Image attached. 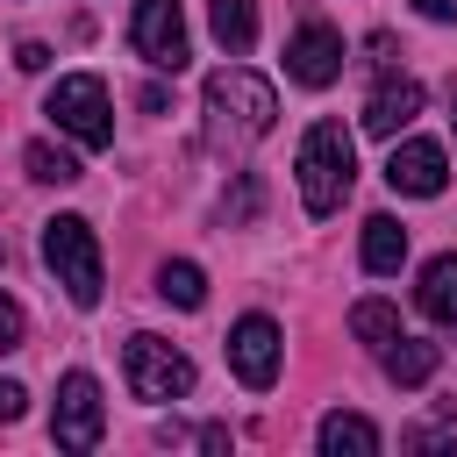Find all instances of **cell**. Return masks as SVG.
I'll list each match as a JSON object with an SVG mask.
<instances>
[{
    "instance_id": "cell-1",
    "label": "cell",
    "mask_w": 457,
    "mask_h": 457,
    "mask_svg": "<svg viewBox=\"0 0 457 457\" xmlns=\"http://www.w3.org/2000/svg\"><path fill=\"white\" fill-rule=\"evenodd\" d=\"M271 121H278V93L257 71L221 64L207 79V129H214V143H257V136H271Z\"/></svg>"
},
{
    "instance_id": "cell-2",
    "label": "cell",
    "mask_w": 457,
    "mask_h": 457,
    "mask_svg": "<svg viewBox=\"0 0 457 457\" xmlns=\"http://www.w3.org/2000/svg\"><path fill=\"white\" fill-rule=\"evenodd\" d=\"M350 179H357V150H350L343 121H314L300 136V207L307 214H336L350 200Z\"/></svg>"
},
{
    "instance_id": "cell-3",
    "label": "cell",
    "mask_w": 457,
    "mask_h": 457,
    "mask_svg": "<svg viewBox=\"0 0 457 457\" xmlns=\"http://www.w3.org/2000/svg\"><path fill=\"white\" fill-rule=\"evenodd\" d=\"M43 264H50V278L71 293V307H100V236H93V221L86 214H57V221H43Z\"/></svg>"
},
{
    "instance_id": "cell-4",
    "label": "cell",
    "mask_w": 457,
    "mask_h": 457,
    "mask_svg": "<svg viewBox=\"0 0 457 457\" xmlns=\"http://www.w3.org/2000/svg\"><path fill=\"white\" fill-rule=\"evenodd\" d=\"M43 114H50L79 150H107V143H114V107H107V79H100V71L57 79L50 100H43Z\"/></svg>"
},
{
    "instance_id": "cell-5",
    "label": "cell",
    "mask_w": 457,
    "mask_h": 457,
    "mask_svg": "<svg viewBox=\"0 0 457 457\" xmlns=\"http://www.w3.org/2000/svg\"><path fill=\"white\" fill-rule=\"evenodd\" d=\"M121 364H129V393L136 400H186L193 393V357L171 350L164 336H129Z\"/></svg>"
},
{
    "instance_id": "cell-6",
    "label": "cell",
    "mask_w": 457,
    "mask_h": 457,
    "mask_svg": "<svg viewBox=\"0 0 457 457\" xmlns=\"http://www.w3.org/2000/svg\"><path fill=\"white\" fill-rule=\"evenodd\" d=\"M100 428H107L100 378H93V371H64V378H57V407H50V436H57V450H93Z\"/></svg>"
},
{
    "instance_id": "cell-7",
    "label": "cell",
    "mask_w": 457,
    "mask_h": 457,
    "mask_svg": "<svg viewBox=\"0 0 457 457\" xmlns=\"http://www.w3.org/2000/svg\"><path fill=\"white\" fill-rule=\"evenodd\" d=\"M129 43H136V57L157 64V71H186V57H193L179 0H136V14H129Z\"/></svg>"
},
{
    "instance_id": "cell-8",
    "label": "cell",
    "mask_w": 457,
    "mask_h": 457,
    "mask_svg": "<svg viewBox=\"0 0 457 457\" xmlns=\"http://www.w3.org/2000/svg\"><path fill=\"white\" fill-rule=\"evenodd\" d=\"M286 79L293 86H336L343 79V36L328 29V21H300L293 29V43H286Z\"/></svg>"
},
{
    "instance_id": "cell-9",
    "label": "cell",
    "mask_w": 457,
    "mask_h": 457,
    "mask_svg": "<svg viewBox=\"0 0 457 457\" xmlns=\"http://www.w3.org/2000/svg\"><path fill=\"white\" fill-rule=\"evenodd\" d=\"M228 364H236V378H243L250 393H264V386L278 378V321H271V314H243V321L228 328Z\"/></svg>"
},
{
    "instance_id": "cell-10",
    "label": "cell",
    "mask_w": 457,
    "mask_h": 457,
    "mask_svg": "<svg viewBox=\"0 0 457 457\" xmlns=\"http://www.w3.org/2000/svg\"><path fill=\"white\" fill-rule=\"evenodd\" d=\"M386 186L407 193V200H436V193L450 186V157H443L436 143L407 136V143H393V157H386Z\"/></svg>"
},
{
    "instance_id": "cell-11",
    "label": "cell",
    "mask_w": 457,
    "mask_h": 457,
    "mask_svg": "<svg viewBox=\"0 0 457 457\" xmlns=\"http://www.w3.org/2000/svg\"><path fill=\"white\" fill-rule=\"evenodd\" d=\"M414 114H421V79H407V71H386L371 86V100H364V129L371 136H400Z\"/></svg>"
},
{
    "instance_id": "cell-12",
    "label": "cell",
    "mask_w": 457,
    "mask_h": 457,
    "mask_svg": "<svg viewBox=\"0 0 457 457\" xmlns=\"http://www.w3.org/2000/svg\"><path fill=\"white\" fill-rule=\"evenodd\" d=\"M378 364H386V378H393V386H428V378H436V364H443V350H436V343H421V336H393V343L378 350Z\"/></svg>"
},
{
    "instance_id": "cell-13",
    "label": "cell",
    "mask_w": 457,
    "mask_h": 457,
    "mask_svg": "<svg viewBox=\"0 0 457 457\" xmlns=\"http://www.w3.org/2000/svg\"><path fill=\"white\" fill-rule=\"evenodd\" d=\"M207 29L228 57H243L257 43V0H207Z\"/></svg>"
},
{
    "instance_id": "cell-14",
    "label": "cell",
    "mask_w": 457,
    "mask_h": 457,
    "mask_svg": "<svg viewBox=\"0 0 457 457\" xmlns=\"http://www.w3.org/2000/svg\"><path fill=\"white\" fill-rule=\"evenodd\" d=\"M414 307H421L428 321H457V257H428V264H421Z\"/></svg>"
},
{
    "instance_id": "cell-15",
    "label": "cell",
    "mask_w": 457,
    "mask_h": 457,
    "mask_svg": "<svg viewBox=\"0 0 457 457\" xmlns=\"http://www.w3.org/2000/svg\"><path fill=\"white\" fill-rule=\"evenodd\" d=\"M371 450H378V428H371L364 414H343V407H336V414L321 421V457H371Z\"/></svg>"
},
{
    "instance_id": "cell-16",
    "label": "cell",
    "mask_w": 457,
    "mask_h": 457,
    "mask_svg": "<svg viewBox=\"0 0 457 457\" xmlns=\"http://www.w3.org/2000/svg\"><path fill=\"white\" fill-rule=\"evenodd\" d=\"M407 264V228L393 214H371L364 221V271H400Z\"/></svg>"
},
{
    "instance_id": "cell-17",
    "label": "cell",
    "mask_w": 457,
    "mask_h": 457,
    "mask_svg": "<svg viewBox=\"0 0 457 457\" xmlns=\"http://www.w3.org/2000/svg\"><path fill=\"white\" fill-rule=\"evenodd\" d=\"M157 293H164L171 307H186V314H193V307L207 300V271H200V264H186V257H171V264H157Z\"/></svg>"
},
{
    "instance_id": "cell-18",
    "label": "cell",
    "mask_w": 457,
    "mask_h": 457,
    "mask_svg": "<svg viewBox=\"0 0 457 457\" xmlns=\"http://www.w3.org/2000/svg\"><path fill=\"white\" fill-rule=\"evenodd\" d=\"M350 336L371 343V350H386V343L400 336V307H386V300H357V307H350Z\"/></svg>"
},
{
    "instance_id": "cell-19",
    "label": "cell",
    "mask_w": 457,
    "mask_h": 457,
    "mask_svg": "<svg viewBox=\"0 0 457 457\" xmlns=\"http://www.w3.org/2000/svg\"><path fill=\"white\" fill-rule=\"evenodd\" d=\"M21 164H29V179H36V186H71V179H79V157H71V150H57V143H29V150H21Z\"/></svg>"
},
{
    "instance_id": "cell-20",
    "label": "cell",
    "mask_w": 457,
    "mask_h": 457,
    "mask_svg": "<svg viewBox=\"0 0 457 457\" xmlns=\"http://www.w3.org/2000/svg\"><path fill=\"white\" fill-rule=\"evenodd\" d=\"M221 214H228V221H250V214H257V179H250V171L236 179V200H221Z\"/></svg>"
},
{
    "instance_id": "cell-21",
    "label": "cell",
    "mask_w": 457,
    "mask_h": 457,
    "mask_svg": "<svg viewBox=\"0 0 457 457\" xmlns=\"http://www.w3.org/2000/svg\"><path fill=\"white\" fill-rule=\"evenodd\" d=\"M21 336H29V321H21V307L0 293V350H21Z\"/></svg>"
},
{
    "instance_id": "cell-22",
    "label": "cell",
    "mask_w": 457,
    "mask_h": 457,
    "mask_svg": "<svg viewBox=\"0 0 457 457\" xmlns=\"http://www.w3.org/2000/svg\"><path fill=\"white\" fill-rule=\"evenodd\" d=\"M21 407H29V393H21L14 378H0V428H7V421H21Z\"/></svg>"
},
{
    "instance_id": "cell-23",
    "label": "cell",
    "mask_w": 457,
    "mask_h": 457,
    "mask_svg": "<svg viewBox=\"0 0 457 457\" xmlns=\"http://www.w3.org/2000/svg\"><path fill=\"white\" fill-rule=\"evenodd\" d=\"M14 64H21V71H43V64H50V43H21Z\"/></svg>"
},
{
    "instance_id": "cell-24",
    "label": "cell",
    "mask_w": 457,
    "mask_h": 457,
    "mask_svg": "<svg viewBox=\"0 0 457 457\" xmlns=\"http://www.w3.org/2000/svg\"><path fill=\"white\" fill-rule=\"evenodd\" d=\"M414 7H421L428 21H457V0H414Z\"/></svg>"
},
{
    "instance_id": "cell-25",
    "label": "cell",
    "mask_w": 457,
    "mask_h": 457,
    "mask_svg": "<svg viewBox=\"0 0 457 457\" xmlns=\"http://www.w3.org/2000/svg\"><path fill=\"white\" fill-rule=\"evenodd\" d=\"M450 121H457V114H450Z\"/></svg>"
}]
</instances>
